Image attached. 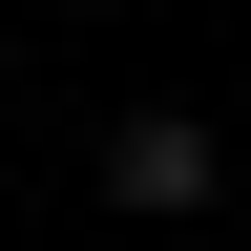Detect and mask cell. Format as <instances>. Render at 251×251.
<instances>
[{
	"label": "cell",
	"mask_w": 251,
	"mask_h": 251,
	"mask_svg": "<svg viewBox=\"0 0 251 251\" xmlns=\"http://www.w3.org/2000/svg\"><path fill=\"white\" fill-rule=\"evenodd\" d=\"M105 209H230L209 126H188V105H126V126H105Z\"/></svg>",
	"instance_id": "1"
}]
</instances>
